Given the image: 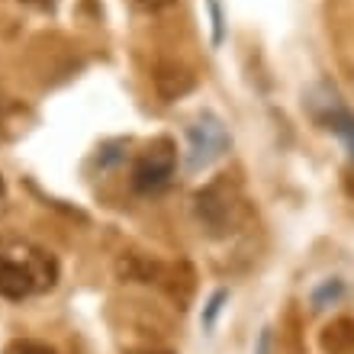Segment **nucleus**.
<instances>
[{"mask_svg": "<svg viewBox=\"0 0 354 354\" xmlns=\"http://www.w3.org/2000/svg\"><path fill=\"white\" fill-rule=\"evenodd\" d=\"M55 283L58 261L46 248L19 235H0V297L19 303L36 293H46Z\"/></svg>", "mask_w": 354, "mask_h": 354, "instance_id": "obj_1", "label": "nucleus"}, {"mask_svg": "<svg viewBox=\"0 0 354 354\" xmlns=\"http://www.w3.org/2000/svg\"><path fill=\"white\" fill-rule=\"evenodd\" d=\"M229 151V132L223 120L213 113H200L190 129H187V151H184V168L187 174H200L213 161H219Z\"/></svg>", "mask_w": 354, "mask_h": 354, "instance_id": "obj_2", "label": "nucleus"}, {"mask_svg": "<svg viewBox=\"0 0 354 354\" xmlns=\"http://www.w3.org/2000/svg\"><path fill=\"white\" fill-rule=\"evenodd\" d=\"M174 168H177V145L168 136H161V139H155L149 149L136 158L132 190H136V194H145V196L161 194V190L171 184Z\"/></svg>", "mask_w": 354, "mask_h": 354, "instance_id": "obj_3", "label": "nucleus"}, {"mask_svg": "<svg viewBox=\"0 0 354 354\" xmlns=\"http://www.w3.org/2000/svg\"><path fill=\"white\" fill-rule=\"evenodd\" d=\"M306 110L322 129L342 136V139L348 142V149L354 151V113L348 110L345 100H342L332 87H326V84L313 87V91L306 93Z\"/></svg>", "mask_w": 354, "mask_h": 354, "instance_id": "obj_4", "label": "nucleus"}, {"mask_svg": "<svg viewBox=\"0 0 354 354\" xmlns=\"http://www.w3.org/2000/svg\"><path fill=\"white\" fill-rule=\"evenodd\" d=\"M232 209H235V200H232V190H229L225 180H216V184H209L206 190L196 194V216H200V223L213 235L229 232Z\"/></svg>", "mask_w": 354, "mask_h": 354, "instance_id": "obj_5", "label": "nucleus"}, {"mask_svg": "<svg viewBox=\"0 0 354 354\" xmlns=\"http://www.w3.org/2000/svg\"><path fill=\"white\" fill-rule=\"evenodd\" d=\"M319 345L326 354H354V319H335L332 326H326Z\"/></svg>", "mask_w": 354, "mask_h": 354, "instance_id": "obj_6", "label": "nucleus"}, {"mask_svg": "<svg viewBox=\"0 0 354 354\" xmlns=\"http://www.w3.org/2000/svg\"><path fill=\"white\" fill-rule=\"evenodd\" d=\"M155 84H158L165 100H177V97H184V93L194 87V77L177 65H161L158 75H155Z\"/></svg>", "mask_w": 354, "mask_h": 354, "instance_id": "obj_7", "label": "nucleus"}, {"mask_svg": "<svg viewBox=\"0 0 354 354\" xmlns=\"http://www.w3.org/2000/svg\"><path fill=\"white\" fill-rule=\"evenodd\" d=\"M3 354H55V348L42 345V342H13Z\"/></svg>", "mask_w": 354, "mask_h": 354, "instance_id": "obj_8", "label": "nucleus"}, {"mask_svg": "<svg viewBox=\"0 0 354 354\" xmlns=\"http://www.w3.org/2000/svg\"><path fill=\"white\" fill-rule=\"evenodd\" d=\"M225 297H229L225 290H216V293H213V299L206 303V313H203V326H206V328H213V322H216V316H219V309H223Z\"/></svg>", "mask_w": 354, "mask_h": 354, "instance_id": "obj_9", "label": "nucleus"}, {"mask_svg": "<svg viewBox=\"0 0 354 354\" xmlns=\"http://www.w3.org/2000/svg\"><path fill=\"white\" fill-rule=\"evenodd\" d=\"M142 10H165V7H171L174 0H136Z\"/></svg>", "mask_w": 354, "mask_h": 354, "instance_id": "obj_10", "label": "nucleus"}, {"mask_svg": "<svg viewBox=\"0 0 354 354\" xmlns=\"http://www.w3.org/2000/svg\"><path fill=\"white\" fill-rule=\"evenodd\" d=\"M270 351V328H264L261 338H258V354H268Z\"/></svg>", "mask_w": 354, "mask_h": 354, "instance_id": "obj_11", "label": "nucleus"}, {"mask_svg": "<svg viewBox=\"0 0 354 354\" xmlns=\"http://www.w3.org/2000/svg\"><path fill=\"white\" fill-rule=\"evenodd\" d=\"M19 3H29V7H39V10H52L55 0H19Z\"/></svg>", "mask_w": 354, "mask_h": 354, "instance_id": "obj_12", "label": "nucleus"}, {"mask_svg": "<svg viewBox=\"0 0 354 354\" xmlns=\"http://www.w3.org/2000/svg\"><path fill=\"white\" fill-rule=\"evenodd\" d=\"M345 190H348V194L354 196V168H351V171H348V174H345Z\"/></svg>", "mask_w": 354, "mask_h": 354, "instance_id": "obj_13", "label": "nucleus"}, {"mask_svg": "<svg viewBox=\"0 0 354 354\" xmlns=\"http://www.w3.org/2000/svg\"><path fill=\"white\" fill-rule=\"evenodd\" d=\"M3 190H7V187H3V177H0V200H3Z\"/></svg>", "mask_w": 354, "mask_h": 354, "instance_id": "obj_14", "label": "nucleus"}]
</instances>
